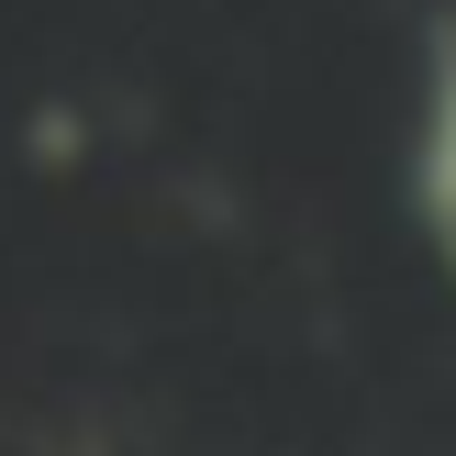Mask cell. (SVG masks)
Masks as SVG:
<instances>
[{"label":"cell","mask_w":456,"mask_h":456,"mask_svg":"<svg viewBox=\"0 0 456 456\" xmlns=\"http://www.w3.org/2000/svg\"><path fill=\"white\" fill-rule=\"evenodd\" d=\"M401 200H412V234L456 267V12H423L412 134H401Z\"/></svg>","instance_id":"1"}]
</instances>
